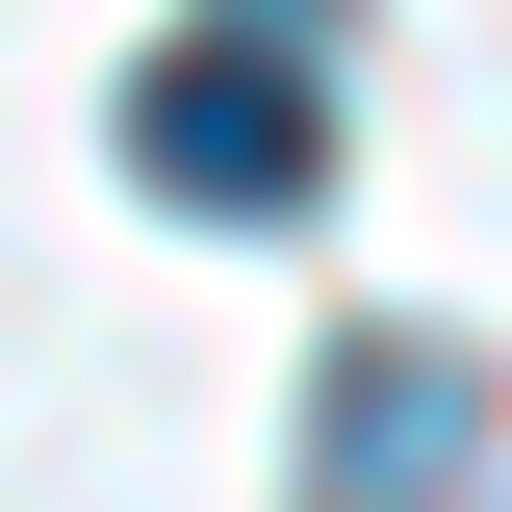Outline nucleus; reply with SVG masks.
I'll return each instance as SVG.
<instances>
[{
  "instance_id": "nucleus-2",
  "label": "nucleus",
  "mask_w": 512,
  "mask_h": 512,
  "mask_svg": "<svg viewBox=\"0 0 512 512\" xmlns=\"http://www.w3.org/2000/svg\"><path fill=\"white\" fill-rule=\"evenodd\" d=\"M487 359H461V333H333L308 359V512H461L487 487Z\"/></svg>"
},
{
  "instance_id": "nucleus-1",
  "label": "nucleus",
  "mask_w": 512,
  "mask_h": 512,
  "mask_svg": "<svg viewBox=\"0 0 512 512\" xmlns=\"http://www.w3.org/2000/svg\"><path fill=\"white\" fill-rule=\"evenodd\" d=\"M128 180L205 205V231H282V205H333V77L282 52V26H180V52H128Z\"/></svg>"
}]
</instances>
